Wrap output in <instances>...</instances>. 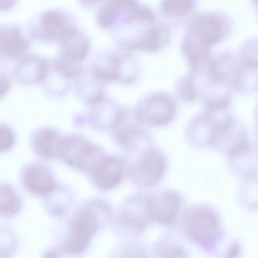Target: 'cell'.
Masks as SVG:
<instances>
[{"label": "cell", "mask_w": 258, "mask_h": 258, "mask_svg": "<svg viewBox=\"0 0 258 258\" xmlns=\"http://www.w3.org/2000/svg\"><path fill=\"white\" fill-rule=\"evenodd\" d=\"M230 28V19L223 12H208L196 15L189 22L183 41L184 55H209L211 47L223 40Z\"/></svg>", "instance_id": "cell-1"}, {"label": "cell", "mask_w": 258, "mask_h": 258, "mask_svg": "<svg viewBox=\"0 0 258 258\" xmlns=\"http://www.w3.org/2000/svg\"><path fill=\"white\" fill-rule=\"evenodd\" d=\"M125 157L126 174L132 184L141 188L158 184L167 170V160L163 152L152 144Z\"/></svg>", "instance_id": "cell-2"}, {"label": "cell", "mask_w": 258, "mask_h": 258, "mask_svg": "<svg viewBox=\"0 0 258 258\" xmlns=\"http://www.w3.org/2000/svg\"><path fill=\"white\" fill-rule=\"evenodd\" d=\"M138 119L144 125H166L174 118L176 104L173 99L162 93H153L143 97L134 109Z\"/></svg>", "instance_id": "cell-3"}, {"label": "cell", "mask_w": 258, "mask_h": 258, "mask_svg": "<svg viewBox=\"0 0 258 258\" xmlns=\"http://www.w3.org/2000/svg\"><path fill=\"white\" fill-rule=\"evenodd\" d=\"M145 126L137 118L134 110L122 108L111 130L116 143L129 154L152 144Z\"/></svg>", "instance_id": "cell-4"}, {"label": "cell", "mask_w": 258, "mask_h": 258, "mask_svg": "<svg viewBox=\"0 0 258 258\" xmlns=\"http://www.w3.org/2000/svg\"><path fill=\"white\" fill-rule=\"evenodd\" d=\"M235 60V87L246 92L258 89V38L245 41L239 48Z\"/></svg>", "instance_id": "cell-5"}, {"label": "cell", "mask_w": 258, "mask_h": 258, "mask_svg": "<svg viewBox=\"0 0 258 258\" xmlns=\"http://www.w3.org/2000/svg\"><path fill=\"white\" fill-rule=\"evenodd\" d=\"M186 231L188 237L196 243L204 246L212 244L220 236L216 213L203 206L193 208L188 217Z\"/></svg>", "instance_id": "cell-6"}, {"label": "cell", "mask_w": 258, "mask_h": 258, "mask_svg": "<svg viewBox=\"0 0 258 258\" xmlns=\"http://www.w3.org/2000/svg\"><path fill=\"white\" fill-rule=\"evenodd\" d=\"M184 202L182 195L171 188H165L150 193V219L162 224L173 222Z\"/></svg>", "instance_id": "cell-7"}, {"label": "cell", "mask_w": 258, "mask_h": 258, "mask_svg": "<svg viewBox=\"0 0 258 258\" xmlns=\"http://www.w3.org/2000/svg\"><path fill=\"white\" fill-rule=\"evenodd\" d=\"M103 154L84 140L73 137L61 140L58 155L74 167L90 170Z\"/></svg>", "instance_id": "cell-8"}, {"label": "cell", "mask_w": 258, "mask_h": 258, "mask_svg": "<svg viewBox=\"0 0 258 258\" xmlns=\"http://www.w3.org/2000/svg\"><path fill=\"white\" fill-rule=\"evenodd\" d=\"M90 171L98 187L111 189L120 183L126 174L125 158L104 154Z\"/></svg>", "instance_id": "cell-9"}, {"label": "cell", "mask_w": 258, "mask_h": 258, "mask_svg": "<svg viewBox=\"0 0 258 258\" xmlns=\"http://www.w3.org/2000/svg\"><path fill=\"white\" fill-rule=\"evenodd\" d=\"M150 193L138 192L126 197L124 201L121 221L127 229L139 232L144 229L150 219L148 205Z\"/></svg>", "instance_id": "cell-10"}, {"label": "cell", "mask_w": 258, "mask_h": 258, "mask_svg": "<svg viewBox=\"0 0 258 258\" xmlns=\"http://www.w3.org/2000/svg\"><path fill=\"white\" fill-rule=\"evenodd\" d=\"M39 28L40 36L60 41L76 30L68 16L56 10H49L42 15Z\"/></svg>", "instance_id": "cell-11"}, {"label": "cell", "mask_w": 258, "mask_h": 258, "mask_svg": "<svg viewBox=\"0 0 258 258\" xmlns=\"http://www.w3.org/2000/svg\"><path fill=\"white\" fill-rule=\"evenodd\" d=\"M96 228V222L91 213L87 211L81 212L72 222L68 249L73 252L81 251Z\"/></svg>", "instance_id": "cell-12"}, {"label": "cell", "mask_w": 258, "mask_h": 258, "mask_svg": "<svg viewBox=\"0 0 258 258\" xmlns=\"http://www.w3.org/2000/svg\"><path fill=\"white\" fill-rule=\"evenodd\" d=\"M214 134L213 124L203 112L191 119L185 130L187 141L196 148L212 147Z\"/></svg>", "instance_id": "cell-13"}, {"label": "cell", "mask_w": 258, "mask_h": 258, "mask_svg": "<svg viewBox=\"0 0 258 258\" xmlns=\"http://www.w3.org/2000/svg\"><path fill=\"white\" fill-rule=\"evenodd\" d=\"M24 179L28 189L36 194H49L55 187L51 173L46 168L39 165L28 167L25 171Z\"/></svg>", "instance_id": "cell-14"}, {"label": "cell", "mask_w": 258, "mask_h": 258, "mask_svg": "<svg viewBox=\"0 0 258 258\" xmlns=\"http://www.w3.org/2000/svg\"><path fill=\"white\" fill-rule=\"evenodd\" d=\"M28 42L19 28L9 26L1 29V51L7 56H17L27 49Z\"/></svg>", "instance_id": "cell-15"}, {"label": "cell", "mask_w": 258, "mask_h": 258, "mask_svg": "<svg viewBox=\"0 0 258 258\" xmlns=\"http://www.w3.org/2000/svg\"><path fill=\"white\" fill-rule=\"evenodd\" d=\"M61 42L62 46L60 57L64 59L81 63L88 54V41L83 34L76 30Z\"/></svg>", "instance_id": "cell-16"}, {"label": "cell", "mask_w": 258, "mask_h": 258, "mask_svg": "<svg viewBox=\"0 0 258 258\" xmlns=\"http://www.w3.org/2000/svg\"><path fill=\"white\" fill-rule=\"evenodd\" d=\"M61 140L53 131L45 129L36 136L34 146L35 151L44 158H51L58 155Z\"/></svg>", "instance_id": "cell-17"}, {"label": "cell", "mask_w": 258, "mask_h": 258, "mask_svg": "<svg viewBox=\"0 0 258 258\" xmlns=\"http://www.w3.org/2000/svg\"><path fill=\"white\" fill-rule=\"evenodd\" d=\"M123 1H108L100 9L97 20L99 24L108 28L116 22L122 6Z\"/></svg>", "instance_id": "cell-18"}, {"label": "cell", "mask_w": 258, "mask_h": 258, "mask_svg": "<svg viewBox=\"0 0 258 258\" xmlns=\"http://www.w3.org/2000/svg\"><path fill=\"white\" fill-rule=\"evenodd\" d=\"M195 5L194 2L191 1H165L161 5V10L166 16L181 18L192 11Z\"/></svg>", "instance_id": "cell-19"}, {"label": "cell", "mask_w": 258, "mask_h": 258, "mask_svg": "<svg viewBox=\"0 0 258 258\" xmlns=\"http://www.w3.org/2000/svg\"><path fill=\"white\" fill-rule=\"evenodd\" d=\"M19 208V201L16 193L10 187H1V212L6 215H12Z\"/></svg>", "instance_id": "cell-20"}, {"label": "cell", "mask_w": 258, "mask_h": 258, "mask_svg": "<svg viewBox=\"0 0 258 258\" xmlns=\"http://www.w3.org/2000/svg\"><path fill=\"white\" fill-rule=\"evenodd\" d=\"M195 79V75L192 73L180 81L178 89L179 96L182 99L192 101L198 96L199 91Z\"/></svg>", "instance_id": "cell-21"}, {"label": "cell", "mask_w": 258, "mask_h": 258, "mask_svg": "<svg viewBox=\"0 0 258 258\" xmlns=\"http://www.w3.org/2000/svg\"><path fill=\"white\" fill-rule=\"evenodd\" d=\"M14 137L12 131L5 126L0 128V151L5 152L13 146Z\"/></svg>", "instance_id": "cell-22"}, {"label": "cell", "mask_w": 258, "mask_h": 258, "mask_svg": "<svg viewBox=\"0 0 258 258\" xmlns=\"http://www.w3.org/2000/svg\"><path fill=\"white\" fill-rule=\"evenodd\" d=\"M121 258H147V257L142 250L136 247H132L125 250Z\"/></svg>", "instance_id": "cell-23"}, {"label": "cell", "mask_w": 258, "mask_h": 258, "mask_svg": "<svg viewBox=\"0 0 258 258\" xmlns=\"http://www.w3.org/2000/svg\"><path fill=\"white\" fill-rule=\"evenodd\" d=\"M163 258H186L184 250L179 247L169 248L164 255Z\"/></svg>", "instance_id": "cell-24"}, {"label": "cell", "mask_w": 258, "mask_h": 258, "mask_svg": "<svg viewBox=\"0 0 258 258\" xmlns=\"http://www.w3.org/2000/svg\"><path fill=\"white\" fill-rule=\"evenodd\" d=\"M240 248L237 243H233L228 250L226 258H237L240 253Z\"/></svg>", "instance_id": "cell-25"}, {"label": "cell", "mask_w": 258, "mask_h": 258, "mask_svg": "<svg viewBox=\"0 0 258 258\" xmlns=\"http://www.w3.org/2000/svg\"><path fill=\"white\" fill-rule=\"evenodd\" d=\"M9 83L6 77H1V94L2 95L5 93L9 88Z\"/></svg>", "instance_id": "cell-26"}, {"label": "cell", "mask_w": 258, "mask_h": 258, "mask_svg": "<svg viewBox=\"0 0 258 258\" xmlns=\"http://www.w3.org/2000/svg\"><path fill=\"white\" fill-rule=\"evenodd\" d=\"M252 3H253V5L255 8L256 12H257V13L258 14V1H252Z\"/></svg>", "instance_id": "cell-27"}]
</instances>
